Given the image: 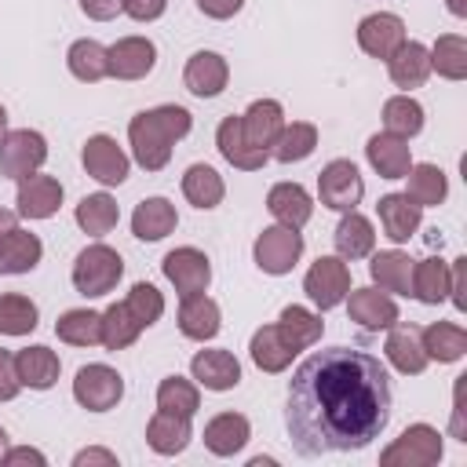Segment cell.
<instances>
[{"mask_svg":"<svg viewBox=\"0 0 467 467\" xmlns=\"http://www.w3.org/2000/svg\"><path fill=\"white\" fill-rule=\"evenodd\" d=\"M390 423V376L358 347L310 354L288 383L285 427L303 456L358 452Z\"/></svg>","mask_w":467,"mask_h":467,"instance_id":"6da1fadb","label":"cell"},{"mask_svg":"<svg viewBox=\"0 0 467 467\" xmlns=\"http://www.w3.org/2000/svg\"><path fill=\"white\" fill-rule=\"evenodd\" d=\"M190 128H193V117L182 106H153V109H142L128 124L131 157L139 161V168L161 171L171 161V146L179 139H186Z\"/></svg>","mask_w":467,"mask_h":467,"instance_id":"7a4b0ae2","label":"cell"},{"mask_svg":"<svg viewBox=\"0 0 467 467\" xmlns=\"http://www.w3.org/2000/svg\"><path fill=\"white\" fill-rule=\"evenodd\" d=\"M120 277H124V259H120L117 248H109L102 241L88 244L73 259V288L80 296H88V299H99V296L113 292Z\"/></svg>","mask_w":467,"mask_h":467,"instance_id":"3957f363","label":"cell"},{"mask_svg":"<svg viewBox=\"0 0 467 467\" xmlns=\"http://www.w3.org/2000/svg\"><path fill=\"white\" fill-rule=\"evenodd\" d=\"M441 456H445L441 434L431 423H412L379 452V463L383 467H434Z\"/></svg>","mask_w":467,"mask_h":467,"instance_id":"277c9868","label":"cell"},{"mask_svg":"<svg viewBox=\"0 0 467 467\" xmlns=\"http://www.w3.org/2000/svg\"><path fill=\"white\" fill-rule=\"evenodd\" d=\"M252 255H255V266H259L263 274L281 277V274H288V270L299 263V255H303V234L292 230V226H281V223H277V226H266V230L255 237Z\"/></svg>","mask_w":467,"mask_h":467,"instance_id":"5b68a950","label":"cell"},{"mask_svg":"<svg viewBox=\"0 0 467 467\" xmlns=\"http://www.w3.org/2000/svg\"><path fill=\"white\" fill-rule=\"evenodd\" d=\"M303 292H306V299L317 310L339 306L347 299V292H350V270H347V263L339 255L314 259L310 270H306V277H303Z\"/></svg>","mask_w":467,"mask_h":467,"instance_id":"8992f818","label":"cell"},{"mask_svg":"<svg viewBox=\"0 0 467 467\" xmlns=\"http://www.w3.org/2000/svg\"><path fill=\"white\" fill-rule=\"evenodd\" d=\"M317 193H321V204L332 208V212H354L365 197V182L354 168V161L347 157H336L321 168L317 175Z\"/></svg>","mask_w":467,"mask_h":467,"instance_id":"52a82bcc","label":"cell"},{"mask_svg":"<svg viewBox=\"0 0 467 467\" xmlns=\"http://www.w3.org/2000/svg\"><path fill=\"white\" fill-rule=\"evenodd\" d=\"M47 161V139L33 128H15L4 135L0 142V171L7 179H26L33 171H40V164Z\"/></svg>","mask_w":467,"mask_h":467,"instance_id":"ba28073f","label":"cell"},{"mask_svg":"<svg viewBox=\"0 0 467 467\" xmlns=\"http://www.w3.org/2000/svg\"><path fill=\"white\" fill-rule=\"evenodd\" d=\"M73 398H77L88 412H109V409L124 398V379H120V372L109 368V365H84V368H77Z\"/></svg>","mask_w":467,"mask_h":467,"instance_id":"9c48e42d","label":"cell"},{"mask_svg":"<svg viewBox=\"0 0 467 467\" xmlns=\"http://www.w3.org/2000/svg\"><path fill=\"white\" fill-rule=\"evenodd\" d=\"M161 270H164V277L175 285L179 296H197V292H204V288L212 285V263H208V255H204L201 248H193V244L171 248V252L164 255Z\"/></svg>","mask_w":467,"mask_h":467,"instance_id":"30bf717a","label":"cell"},{"mask_svg":"<svg viewBox=\"0 0 467 467\" xmlns=\"http://www.w3.org/2000/svg\"><path fill=\"white\" fill-rule=\"evenodd\" d=\"M80 161H84V171L102 186H120L128 179V168H131L128 153L109 135H91L80 150Z\"/></svg>","mask_w":467,"mask_h":467,"instance_id":"8fae6325","label":"cell"},{"mask_svg":"<svg viewBox=\"0 0 467 467\" xmlns=\"http://www.w3.org/2000/svg\"><path fill=\"white\" fill-rule=\"evenodd\" d=\"M343 303H347L350 321L365 332H383V328L398 325V303L390 299V292H383L376 285L372 288H350Z\"/></svg>","mask_w":467,"mask_h":467,"instance_id":"7c38bea8","label":"cell"},{"mask_svg":"<svg viewBox=\"0 0 467 467\" xmlns=\"http://www.w3.org/2000/svg\"><path fill=\"white\" fill-rule=\"evenodd\" d=\"M405 22L390 11H376V15H365L358 22V47L368 55V58H390L401 44H405Z\"/></svg>","mask_w":467,"mask_h":467,"instance_id":"4fadbf2b","label":"cell"},{"mask_svg":"<svg viewBox=\"0 0 467 467\" xmlns=\"http://www.w3.org/2000/svg\"><path fill=\"white\" fill-rule=\"evenodd\" d=\"M226 80H230V66H226V58H223L219 51H193V55L186 58L182 84H186L190 95H197V99H215V95H223Z\"/></svg>","mask_w":467,"mask_h":467,"instance_id":"5bb4252c","label":"cell"},{"mask_svg":"<svg viewBox=\"0 0 467 467\" xmlns=\"http://www.w3.org/2000/svg\"><path fill=\"white\" fill-rule=\"evenodd\" d=\"M106 55H109V77L117 80H142L157 66V47L146 36H120L113 47H106Z\"/></svg>","mask_w":467,"mask_h":467,"instance_id":"9a60e30c","label":"cell"},{"mask_svg":"<svg viewBox=\"0 0 467 467\" xmlns=\"http://www.w3.org/2000/svg\"><path fill=\"white\" fill-rule=\"evenodd\" d=\"M190 372H193L197 387H204V390H234L241 383V361L223 347L197 350L190 361Z\"/></svg>","mask_w":467,"mask_h":467,"instance_id":"2e32d148","label":"cell"},{"mask_svg":"<svg viewBox=\"0 0 467 467\" xmlns=\"http://www.w3.org/2000/svg\"><path fill=\"white\" fill-rule=\"evenodd\" d=\"M62 204V182L55 175H26L18 179V215L26 219H51Z\"/></svg>","mask_w":467,"mask_h":467,"instance_id":"e0dca14e","label":"cell"},{"mask_svg":"<svg viewBox=\"0 0 467 467\" xmlns=\"http://www.w3.org/2000/svg\"><path fill=\"white\" fill-rule=\"evenodd\" d=\"M365 157L372 164V171H379V179H405L412 168V150L409 139H398L390 131H379L365 142Z\"/></svg>","mask_w":467,"mask_h":467,"instance_id":"ac0fdd59","label":"cell"},{"mask_svg":"<svg viewBox=\"0 0 467 467\" xmlns=\"http://www.w3.org/2000/svg\"><path fill=\"white\" fill-rule=\"evenodd\" d=\"M281 128H285V109H281L277 99H255V102L241 113V131H244V139H248L255 150H266V153H270V146H274V139L281 135Z\"/></svg>","mask_w":467,"mask_h":467,"instance_id":"d6986e66","label":"cell"},{"mask_svg":"<svg viewBox=\"0 0 467 467\" xmlns=\"http://www.w3.org/2000/svg\"><path fill=\"white\" fill-rule=\"evenodd\" d=\"M215 146H219L223 161L234 164V168H241V171H259V168L270 161L266 150H255V146L244 139V131H241V117H226V120L219 124V131H215Z\"/></svg>","mask_w":467,"mask_h":467,"instance_id":"ffe728a7","label":"cell"},{"mask_svg":"<svg viewBox=\"0 0 467 467\" xmlns=\"http://www.w3.org/2000/svg\"><path fill=\"white\" fill-rule=\"evenodd\" d=\"M266 212L281 223V226H292V230H303L314 215V201L310 193L299 186V182H277L270 186L266 193Z\"/></svg>","mask_w":467,"mask_h":467,"instance_id":"44dd1931","label":"cell"},{"mask_svg":"<svg viewBox=\"0 0 467 467\" xmlns=\"http://www.w3.org/2000/svg\"><path fill=\"white\" fill-rule=\"evenodd\" d=\"M252 438V423L241 412H219L204 423V445L212 456H237Z\"/></svg>","mask_w":467,"mask_h":467,"instance_id":"7402d4cb","label":"cell"},{"mask_svg":"<svg viewBox=\"0 0 467 467\" xmlns=\"http://www.w3.org/2000/svg\"><path fill=\"white\" fill-rule=\"evenodd\" d=\"M376 212H379L383 234H387L394 244L409 241V237L420 230V219H423V208H420L412 197H405V193H383L379 204H376Z\"/></svg>","mask_w":467,"mask_h":467,"instance_id":"603a6c76","label":"cell"},{"mask_svg":"<svg viewBox=\"0 0 467 467\" xmlns=\"http://www.w3.org/2000/svg\"><path fill=\"white\" fill-rule=\"evenodd\" d=\"M219 325H223V314H219V303L215 299H208L204 292L182 296V303H179V332L186 339L204 343V339H212L219 332Z\"/></svg>","mask_w":467,"mask_h":467,"instance_id":"cb8c5ba5","label":"cell"},{"mask_svg":"<svg viewBox=\"0 0 467 467\" xmlns=\"http://www.w3.org/2000/svg\"><path fill=\"white\" fill-rule=\"evenodd\" d=\"M15 372H18L22 387H29V390H47V387L58 383L62 361H58V354H55L51 347H40V343H36V347H26V350L15 354Z\"/></svg>","mask_w":467,"mask_h":467,"instance_id":"d4e9b609","label":"cell"},{"mask_svg":"<svg viewBox=\"0 0 467 467\" xmlns=\"http://www.w3.org/2000/svg\"><path fill=\"white\" fill-rule=\"evenodd\" d=\"M175 226H179V215H175V204L168 197H146L131 212V234L139 241H161Z\"/></svg>","mask_w":467,"mask_h":467,"instance_id":"484cf974","label":"cell"},{"mask_svg":"<svg viewBox=\"0 0 467 467\" xmlns=\"http://www.w3.org/2000/svg\"><path fill=\"white\" fill-rule=\"evenodd\" d=\"M193 431H190V416H175V412H153L146 423V445L161 456H175L190 445Z\"/></svg>","mask_w":467,"mask_h":467,"instance_id":"4316f807","label":"cell"},{"mask_svg":"<svg viewBox=\"0 0 467 467\" xmlns=\"http://www.w3.org/2000/svg\"><path fill=\"white\" fill-rule=\"evenodd\" d=\"M412 263L405 252L398 248H387V252H376L372 263H368V274H372V285L383 288V292H394V296H409L412 292Z\"/></svg>","mask_w":467,"mask_h":467,"instance_id":"83f0119b","label":"cell"},{"mask_svg":"<svg viewBox=\"0 0 467 467\" xmlns=\"http://www.w3.org/2000/svg\"><path fill=\"white\" fill-rule=\"evenodd\" d=\"M383 354H387V361L401 372V376H420L423 368H427V350H423V343H420V332L409 325V328H398V325H390V336H387V343H383Z\"/></svg>","mask_w":467,"mask_h":467,"instance_id":"f1b7e54d","label":"cell"},{"mask_svg":"<svg viewBox=\"0 0 467 467\" xmlns=\"http://www.w3.org/2000/svg\"><path fill=\"white\" fill-rule=\"evenodd\" d=\"M387 69H390L394 88L412 91V88H420V84L431 77V55H427V47H423L420 40H405V44L387 58Z\"/></svg>","mask_w":467,"mask_h":467,"instance_id":"f546056e","label":"cell"},{"mask_svg":"<svg viewBox=\"0 0 467 467\" xmlns=\"http://www.w3.org/2000/svg\"><path fill=\"white\" fill-rule=\"evenodd\" d=\"M277 332H281V339L299 354V350H306V347H314V343L321 339L325 321H321V314H314V310H306V306H299V303H288V306L281 310V317H277Z\"/></svg>","mask_w":467,"mask_h":467,"instance_id":"4dcf8cb0","label":"cell"},{"mask_svg":"<svg viewBox=\"0 0 467 467\" xmlns=\"http://www.w3.org/2000/svg\"><path fill=\"white\" fill-rule=\"evenodd\" d=\"M420 343L427 350L431 361H460L467 354V328L463 325H452V321H431L423 332H420Z\"/></svg>","mask_w":467,"mask_h":467,"instance_id":"1f68e13d","label":"cell"},{"mask_svg":"<svg viewBox=\"0 0 467 467\" xmlns=\"http://www.w3.org/2000/svg\"><path fill=\"white\" fill-rule=\"evenodd\" d=\"M332 237H336L339 259H365L376 248V230H372V223L358 208L354 212H343V219H339V226H336Z\"/></svg>","mask_w":467,"mask_h":467,"instance_id":"d6a6232c","label":"cell"},{"mask_svg":"<svg viewBox=\"0 0 467 467\" xmlns=\"http://www.w3.org/2000/svg\"><path fill=\"white\" fill-rule=\"evenodd\" d=\"M44 255V244L36 234L15 226L4 241H0V274H29Z\"/></svg>","mask_w":467,"mask_h":467,"instance_id":"836d02e7","label":"cell"},{"mask_svg":"<svg viewBox=\"0 0 467 467\" xmlns=\"http://www.w3.org/2000/svg\"><path fill=\"white\" fill-rule=\"evenodd\" d=\"M409 296H416L427 306L445 303L449 299V263L438 259V255L412 263V292Z\"/></svg>","mask_w":467,"mask_h":467,"instance_id":"e575fe53","label":"cell"},{"mask_svg":"<svg viewBox=\"0 0 467 467\" xmlns=\"http://www.w3.org/2000/svg\"><path fill=\"white\" fill-rule=\"evenodd\" d=\"M248 350H252V361H255L259 372H285V368L292 365V358H296V350L281 339L277 325H263V328H255Z\"/></svg>","mask_w":467,"mask_h":467,"instance_id":"d590c367","label":"cell"},{"mask_svg":"<svg viewBox=\"0 0 467 467\" xmlns=\"http://www.w3.org/2000/svg\"><path fill=\"white\" fill-rule=\"evenodd\" d=\"M66 66H69V73H73L77 80H84V84H99L102 77H109V55H106V47H102L99 40H88V36L69 44Z\"/></svg>","mask_w":467,"mask_h":467,"instance_id":"8d00e7d4","label":"cell"},{"mask_svg":"<svg viewBox=\"0 0 467 467\" xmlns=\"http://www.w3.org/2000/svg\"><path fill=\"white\" fill-rule=\"evenodd\" d=\"M314 150H317V128H314L310 120H292V124H285L281 135L274 139L270 157L281 161V164H296V161H306Z\"/></svg>","mask_w":467,"mask_h":467,"instance_id":"74e56055","label":"cell"},{"mask_svg":"<svg viewBox=\"0 0 467 467\" xmlns=\"http://www.w3.org/2000/svg\"><path fill=\"white\" fill-rule=\"evenodd\" d=\"M223 193H226L223 175H219L212 164H190V168H186V175H182V197H186L193 208L208 212V208H215V204L223 201Z\"/></svg>","mask_w":467,"mask_h":467,"instance_id":"f35d334b","label":"cell"},{"mask_svg":"<svg viewBox=\"0 0 467 467\" xmlns=\"http://www.w3.org/2000/svg\"><path fill=\"white\" fill-rule=\"evenodd\" d=\"M55 336L69 347H95L102 343V314L80 306V310H66L58 321H55Z\"/></svg>","mask_w":467,"mask_h":467,"instance_id":"ab89813d","label":"cell"},{"mask_svg":"<svg viewBox=\"0 0 467 467\" xmlns=\"http://www.w3.org/2000/svg\"><path fill=\"white\" fill-rule=\"evenodd\" d=\"M405 179H409L405 197H412L420 208H434L449 193V179H445V171L438 164H412Z\"/></svg>","mask_w":467,"mask_h":467,"instance_id":"60d3db41","label":"cell"},{"mask_svg":"<svg viewBox=\"0 0 467 467\" xmlns=\"http://www.w3.org/2000/svg\"><path fill=\"white\" fill-rule=\"evenodd\" d=\"M117 219H120V208H117V201L109 193H88L77 204V226L84 234H91V237L109 234L117 226Z\"/></svg>","mask_w":467,"mask_h":467,"instance_id":"b9f144b4","label":"cell"},{"mask_svg":"<svg viewBox=\"0 0 467 467\" xmlns=\"http://www.w3.org/2000/svg\"><path fill=\"white\" fill-rule=\"evenodd\" d=\"M431 55V69L445 80H463L467 77V40L460 33H445L434 40Z\"/></svg>","mask_w":467,"mask_h":467,"instance_id":"7bdbcfd3","label":"cell"},{"mask_svg":"<svg viewBox=\"0 0 467 467\" xmlns=\"http://www.w3.org/2000/svg\"><path fill=\"white\" fill-rule=\"evenodd\" d=\"M383 131L398 139H412L423 131V106L409 95H390L383 102Z\"/></svg>","mask_w":467,"mask_h":467,"instance_id":"ee69618b","label":"cell"},{"mask_svg":"<svg viewBox=\"0 0 467 467\" xmlns=\"http://www.w3.org/2000/svg\"><path fill=\"white\" fill-rule=\"evenodd\" d=\"M40 321V310L29 296L22 292H4L0 296V332L4 336H29Z\"/></svg>","mask_w":467,"mask_h":467,"instance_id":"f6af8a7d","label":"cell"},{"mask_svg":"<svg viewBox=\"0 0 467 467\" xmlns=\"http://www.w3.org/2000/svg\"><path fill=\"white\" fill-rule=\"evenodd\" d=\"M157 409L161 412H175V416H193L201 409V390L193 379L182 376H164L157 387Z\"/></svg>","mask_w":467,"mask_h":467,"instance_id":"bcb514c9","label":"cell"},{"mask_svg":"<svg viewBox=\"0 0 467 467\" xmlns=\"http://www.w3.org/2000/svg\"><path fill=\"white\" fill-rule=\"evenodd\" d=\"M139 332H142V325L128 314L124 303L106 306V314H102V347H106V350H124V347H131V343L139 339Z\"/></svg>","mask_w":467,"mask_h":467,"instance_id":"7dc6e473","label":"cell"},{"mask_svg":"<svg viewBox=\"0 0 467 467\" xmlns=\"http://www.w3.org/2000/svg\"><path fill=\"white\" fill-rule=\"evenodd\" d=\"M124 306H128V314H131L142 328H150V325H157L161 314H164V296H161L150 281H139V285H131Z\"/></svg>","mask_w":467,"mask_h":467,"instance_id":"c3c4849f","label":"cell"},{"mask_svg":"<svg viewBox=\"0 0 467 467\" xmlns=\"http://www.w3.org/2000/svg\"><path fill=\"white\" fill-rule=\"evenodd\" d=\"M18 390H22V379L15 372V354L0 347V401L18 398Z\"/></svg>","mask_w":467,"mask_h":467,"instance_id":"681fc988","label":"cell"},{"mask_svg":"<svg viewBox=\"0 0 467 467\" xmlns=\"http://www.w3.org/2000/svg\"><path fill=\"white\" fill-rule=\"evenodd\" d=\"M164 7H168V0H124V15L135 22H153L164 15Z\"/></svg>","mask_w":467,"mask_h":467,"instance_id":"f907efd6","label":"cell"},{"mask_svg":"<svg viewBox=\"0 0 467 467\" xmlns=\"http://www.w3.org/2000/svg\"><path fill=\"white\" fill-rule=\"evenodd\" d=\"M449 434H452L456 441H467V420H463V376H460V383H456V390H452V423H449Z\"/></svg>","mask_w":467,"mask_h":467,"instance_id":"816d5d0a","label":"cell"},{"mask_svg":"<svg viewBox=\"0 0 467 467\" xmlns=\"http://www.w3.org/2000/svg\"><path fill=\"white\" fill-rule=\"evenodd\" d=\"M80 11L95 22H109L117 11H124V0H80Z\"/></svg>","mask_w":467,"mask_h":467,"instance_id":"f5cc1de1","label":"cell"},{"mask_svg":"<svg viewBox=\"0 0 467 467\" xmlns=\"http://www.w3.org/2000/svg\"><path fill=\"white\" fill-rule=\"evenodd\" d=\"M463 274H467V259H456L449 266V299L456 303V310H467V299H463Z\"/></svg>","mask_w":467,"mask_h":467,"instance_id":"db71d44e","label":"cell"},{"mask_svg":"<svg viewBox=\"0 0 467 467\" xmlns=\"http://www.w3.org/2000/svg\"><path fill=\"white\" fill-rule=\"evenodd\" d=\"M197 7H201V15L223 22V18H234L244 7V0H197Z\"/></svg>","mask_w":467,"mask_h":467,"instance_id":"11a10c76","label":"cell"},{"mask_svg":"<svg viewBox=\"0 0 467 467\" xmlns=\"http://www.w3.org/2000/svg\"><path fill=\"white\" fill-rule=\"evenodd\" d=\"M0 463H7V467H15V463H36V467H44V463H47V456H44L40 449H29V445H18V449H7Z\"/></svg>","mask_w":467,"mask_h":467,"instance_id":"9f6ffc18","label":"cell"},{"mask_svg":"<svg viewBox=\"0 0 467 467\" xmlns=\"http://www.w3.org/2000/svg\"><path fill=\"white\" fill-rule=\"evenodd\" d=\"M88 463H106V467H117V452H109V449H99V445H91V449H80V452L73 456V467H88Z\"/></svg>","mask_w":467,"mask_h":467,"instance_id":"6f0895ef","label":"cell"},{"mask_svg":"<svg viewBox=\"0 0 467 467\" xmlns=\"http://www.w3.org/2000/svg\"><path fill=\"white\" fill-rule=\"evenodd\" d=\"M15 226H18V223H15V212H7V208H0V241H4V237H7V234H11Z\"/></svg>","mask_w":467,"mask_h":467,"instance_id":"680465c9","label":"cell"},{"mask_svg":"<svg viewBox=\"0 0 467 467\" xmlns=\"http://www.w3.org/2000/svg\"><path fill=\"white\" fill-rule=\"evenodd\" d=\"M449 4V11L456 15V18H467V0H445Z\"/></svg>","mask_w":467,"mask_h":467,"instance_id":"91938a15","label":"cell"},{"mask_svg":"<svg viewBox=\"0 0 467 467\" xmlns=\"http://www.w3.org/2000/svg\"><path fill=\"white\" fill-rule=\"evenodd\" d=\"M270 463H274L270 456H252V460H248V467H270Z\"/></svg>","mask_w":467,"mask_h":467,"instance_id":"94428289","label":"cell"},{"mask_svg":"<svg viewBox=\"0 0 467 467\" xmlns=\"http://www.w3.org/2000/svg\"><path fill=\"white\" fill-rule=\"evenodd\" d=\"M4 135H7V109L0 106V142H4Z\"/></svg>","mask_w":467,"mask_h":467,"instance_id":"6125c7cd","label":"cell"},{"mask_svg":"<svg viewBox=\"0 0 467 467\" xmlns=\"http://www.w3.org/2000/svg\"><path fill=\"white\" fill-rule=\"evenodd\" d=\"M4 452H7V431L0 427V460H4Z\"/></svg>","mask_w":467,"mask_h":467,"instance_id":"be15d7a7","label":"cell"}]
</instances>
